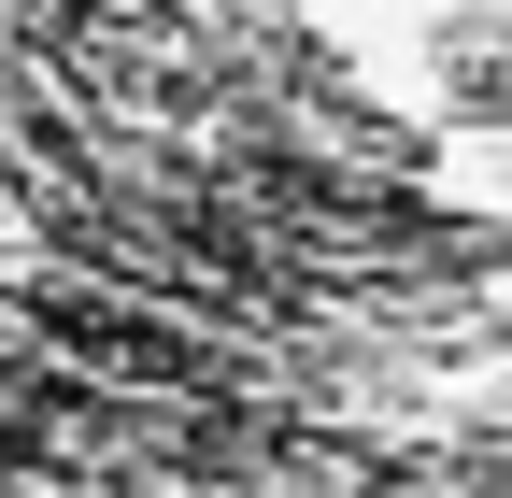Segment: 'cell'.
Segmentation results:
<instances>
[{
  "instance_id": "1",
  "label": "cell",
  "mask_w": 512,
  "mask_h": 498,
  "mask_svg": "<svg viewBox=\"0 0 512 498\" xmlns=\"http://www.w3.org/2000/svg\"><path fill=\"white\" fill-rule=\"evenodd\" d=\"M0 498H512V427H356L299 356L128 285H0Z\"/></svg>"
}]
</instances>
